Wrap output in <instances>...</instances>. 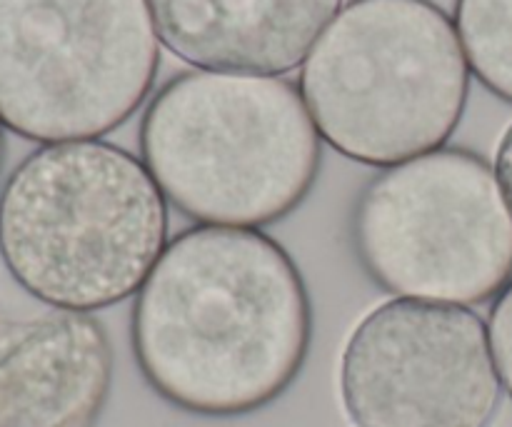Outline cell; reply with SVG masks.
<instances>
[{
	"mask_svg": "<svg viewBox=\"0 0 512 427\" xmlns=\"http://www.w3.org/2000/svg\"><path fill=\"white\" fill-rule=\"evenodd\" d=\"M133 355L145 383L200 418L263 410L298 380L313 340L308 288L255 228L195 225L168 240L135 293Z\"/></svg>",
	"mask_w": 512,
	"mask_h": 427,
	"instance_id": "1",
	"label": "cell"
},
{
	"mask_svg": "<svg viewBox=\"0 0 512 427\" xmlns=\"http://www.w3.org/2000/svg\"><path fill=\"white\" fill-rule=\"evenodd\" d=\"M158 38L198 70L285 75L305 63L343 0H148Z\"/></svg>",
	"mask_w": 512,
	"mask_h": 427,
	"instance_id": "8",
	"label": "cell"
},
{
	"mask_svg": "<svg viewBox=\"0 0 512 427\" xmlns=\"http://www.w3.org/2000/svg\"><path fill=\"white\" fill-rule=\"evenodd\" d=\"M323 138L278 75L188 70L140 120V160L165 200L198 225L280 223L313 190Z\"/></svg>",
	"mask_w": 512,
	"mask_h": 427,
	"instance_id": "3",
	"label": "cell"
},
{
	"mask_svg": "<svg viewBox=\"0 0 512 427\" xmlns=\"http://www.w3.org/2000/svg\"><path fill=\"white\" fill-rule=\"evenodd\" d=\"M113 388V348L90 313L55 310L0 350V427H93Z\"/></svg>",
	"mask_w": 512,
	"mask_h": 427,
	"instance_id": "9",
	"label": "cell"
},
{
	"mask_svg": "<svg viewBox=\"0 0 512 427\" xmlns=\"http://www.w3.org/2000/svg\"><path fill=\"white\" fill-rule=\"evenodd\" d=\"M360 268L395 298L495 300L512 280V210L480 155L440 148L375 175L350 210Z\"/></svg>",
	"mask_w": 512,
	"mask_h": 427,
	"instance_id": "5",
	"label": "cell"
},
{
	"mask_svg": "<svg viewBox=\"0 0 512 427\" xmlns=\"http://www.w3.org/2000/svg\"><path fill=\"white\" fill-rule=\"evenodd\" d=\"M340 398L355 427H488L503 398L488 323L465 305H378L345 343Z\"/></svg>",
	"mask_w": 512,
	"mask_h": 427,
	"instance_id": "7",
	"label": "cell"
},
{
	"mask_svg": "<svg viewBox=\"0 0 512 427\" xmlns=\"http://www.w3.org/2000/svg\"><path fill=\"white\" fill-rule=\"evenodd\" d=\"M3 155H5V143H3V128H0V168H3Z\"/></svg>",
	"mask_w": 512,
	"mask_h": 427,
	"instance_id": "13",
	"label": "cell"
},
{
	"mask_svg": "<svg viewBox=\"0 0 512 427\" xmlns=\"http://www.w3.org/2000/svg\"><path fill=\"white\" fill-rule=\"evenodd\" d=\"M495 175L500 180V188H503L505 200H508L512 210V125L505 130L503 140L498 145V155H495Z\"/></svg>",
	"mask_w": 512,
	"mask_h": 427,
	"instance_id": "12",
	"label": "cell"
},
{
	"mask_svg": "<svg viewBox=\"0 0 512 427\" xmlns=\"http://www.w3.org/2000/svg\"><path fill=\"white\" fill-rule=\"evenodd\" d=\"M298 90L330 148L393 168L448 143L470 65L433 0H350L300 65Z\"/></svg>",
	"mask_w": 512,
	"mask_h": 427,
	"instance_id": "4",
	"label": "cell"
},
{
	"mask_svg": "<svg viewBox=\"0 0 512 427\" xmlns=\"http://www.w3.org/2000/svg\"><path fill=\"white\" fill-rule=\"evenodd\" d=\"M453 20L470 73L512 103V0H455Z\"/></svg>",
	"mask_w": 512,
	"mask_h": 427,
	"instance_id": "10",
	"label": "cell"
},
{
	"mask_svg": "<svg viewBox=\"0 0 512 427\" xmlns=\"http://www.w3.org/2000/svg\"><path fill=\"white\" fill-rule=\"evenodd\" d=\"M168 248V200L143 160L103 140L50 143L0 190V258L55 310L93 313L138 293Z\"/></svg>",
	"mask_w": 512,
	"mask_h": 427,
	"instance_id": "2",
	"label": "cell"
},
{
	"mask_svg": "<svg viewBox=\"0 0 512 427\" xmlns=\"http://www.w3.org/2000/svg\"><path fill=\"white\" fill-rule=\"evenodd\" d=\"M488 333L500 383L512 398V280L505 285V290L495 298L493 308H490Z\"/></svg>",
	"mask_w": 512,
	"mask_h": 427,
	"instance_id": "11",
	"label": "cell"
},
{
	"mask_svg": "<svg viewBox=\"0 0 512 427\" xmlns=\"http://www.w3.org/2000/svg\"><path fill=\"white\" fill-rule=\"evenodd\" d=\"M148 0H0V123L38 143L98 140L153 90Z\"/></svg>",
	"mask_w": 512,
	"mask_h": 427,
	"instance_id": "6",
	"label": "cell"
}]
</instances>
